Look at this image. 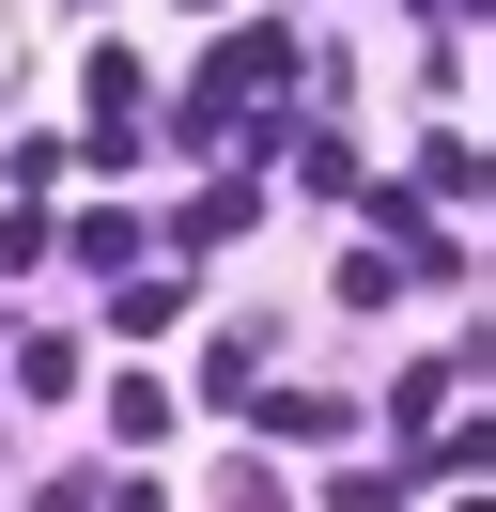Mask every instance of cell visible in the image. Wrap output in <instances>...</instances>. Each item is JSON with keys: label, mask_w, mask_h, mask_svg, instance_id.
<instances>
[{"label": "cell", "mask_w": 496, "mask_h": 512, "mask_svg": "<svg viewBox=\"0 0 496 512\" xmlns=\"http://www.w3.org/2000/svg\"><path fill=\"white\" fill-rule=\"evenodd\" d=\"M47 512H78V481H62V497H47Z\"/></svg>", "instance_id": "obj_3"}, {"label": "cell", "mask_w": 496, "mask_h": 512, "mask_svg": "<svg viewBox=\"0 0 496 512\" xmlns=\"http://www.w3.org/2000/svg\"><path fill=\"white\" fill-rule=\"evenodd\" d=\"M217 512H295V497H279L264 466H217Z\"/></svg>", "instance_id": "obj_1"}, {"label": "cell", "mask_w": 496, "mask_h": 512, "mask_svg": "<svg viewBox=\"0 0 496 512\" xmlns=\"http://www.w3.org/2000/svg\"><path fill=\"white\" fill-rule=\"evenodd\" d=\"M465 16H481V0H465Z\"/></svg>", "instance_id": "obj_4"}, {"label": "cell", "mask_w": 496, "mask_h": 512, "mask_svg": "<svg viewBox=\"0 0 496 512\" xmlns=\"http://www.w3.org/2000/svg\"><path fill=\"white\" fill-rule=\"evenodd\" d=\"M78 512H171V497H155V481H109V497H78Z\"/></svg>", "instance_id": "obj_2"}]
</instances>
